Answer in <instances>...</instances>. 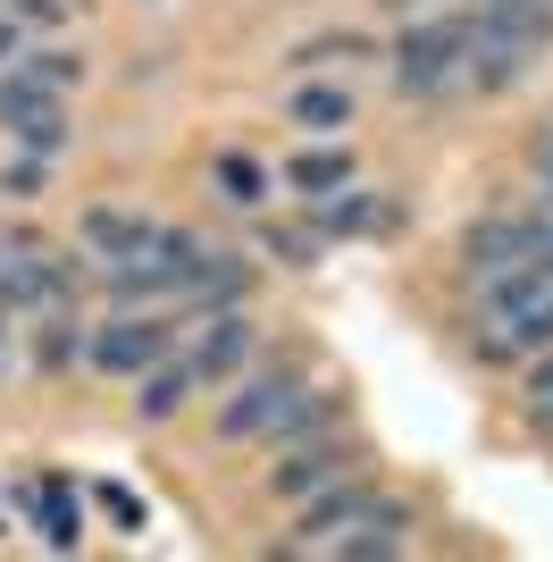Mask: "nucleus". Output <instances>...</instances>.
Masks as SVG:
<instances>
[{
	"mask_svg": "<svg viewBox=\"0 0 553 562\" xmlns=\"http://www.w3.org/2000/svg\"><path fill=\"white\" fill-rule=\"evenodd\" d=\"M218 186H227L235 202H260V168L244 160V151H227V160H218Z\"/></svg>",
	"mask_w": 553,
	"mask_h": 562,
	"instance_id": "obj_15",
	"label": "nucleus"
},
{
	"mask_svg": "<svg viewBox=\"0 0 553 562\" xmlns=\"http://www.w3.org/2000/svg\"><path fill=\"white\" fill-rule=\"evenodd\" d=\"M193 378H202V370H193V361H177V370H160V378H143L135 412H143V420H168V412H177V403L193 395Z\"/></svg>",
	"mask_w": 553,
	"mask_h": 562,
	"instance_id": "obj_9",
	"label": "nucleus"
},
{
	"mask_svg": "<svg viewBox=\"0 0 553 562\" xmlns=\"http://www.w3.org/2000/svg\"><path fill=\"white\" fill-rule=\"evenodd\" d=\"M345 479V446H311L294 462H276V495H311V487H336Z\"/></svg>",
	"mask_w": 553,
	"mask_h": 562,
	"instance_id": "obj_6",
	"label": "nucleus"
},
{
	"mask_svg": "<svg viewBox=\"0 0 553 562\" xmlns=\"http://www.w3.org/2000/svg\"><path fill=\"white\" fill-rule=\"evenodd\" d=\"M369 513H377V504H369L361 487H336L327 504H311V520H302V529H311V538H327V529H352V520H369Z\"/></svg>",
	"mask_w": 553,
	"mask_h": 562,
	"instance_id": "obj_11",
	"label": "nucleus"
},
{
	"mask_svg": "<svg viewBox=\"0 0 553 562\" xmlns=\"http://www.w3.org/2000/svg\"><path fill=\"white\" fill-rule=\"evenodd\" d=\"M84 235L101 244V252H126V260H143L151 244H160V227H143V218H117V211H92V218H84Z\"/></svg>",
	"mask_w": 553,
	"mask_h": 562,
	"instance_id": "obj_7",
	"label": "nucleus"
},
{
	"mask_svg": "<svg viewBox=\"0 0 553 562\" xmlns=\"http://www.w3.org/2000/svg\"><path fill=\"white\" fill-rule=\"evenodd\" d=\"M319 227H369V202H327Z\"/></svg>",
	"mask_w": 553,
	"mask_h": 562,
	"instance_id": "obj_17",
	"label": "nucleus"
},
{
	"mask_svg": "<svg viewBox=\"0 0 553 562\" xmlns=\"http://www.w3.org/2000/svg\"><path fill=\"white\" fill-rule=\"evenodd\" d=\"M394 9H411V0H394Z\"/></svg>",
	"mask_w": 553,
	"mask_h": 562,
	"instance_id": "obj_19",
	"label": "nucleus"
},
{
	"mask_svg": "<svg viewBox=\"0 0 553 562\" xmlns=\"http://www.w3.org/2000/svg\"><path fill=\"white\" fill-rule=\"evenodd\" d=\"M294 403H302L294 378H260V386H244V395L218 412V428H227V437H252V428H276L285 412H294Z\"/></svg>",
	"mask_w": 553,
	"mask_h": 562,
	"instance_id": "obj_4",
	"label": "nucleus"
},
{
	"mask_svg": "<svg viewBox=\"0 0 553 562\" xmlns=\"http://www.w3.org/2000/svg\"><path fill=\"white\" fill-rule=\"evenodd\" d=\"M9 126H18L25 151H59V143H68V117L50 110V101H43V110H25V117H9Z\"/></svg>",
	"mask_w": 553,
	"mask_h": 562,
	"instance_id": "obj_13",
	"label": "nucleus"
},
{
	"mask_svg": "<svg viewBox=\"0 0 553 562\" xmlns=\"http://www.w3.org/2000/svg\"><path fill=\"white\" fill-rule=\"evenodd\" d=\"M319 59H361V43H352V34H345V43H311L294 68H319Z\"/></svg>",
	"mask_w": 553,
	"mask_h": 562,
	"instance_id": "obj_16",
	"label": "nucleus"
},
{
	"mask_svg": "<svg viewBox=\"0 0 553 562\" xmlns=\"http://www.w3.org/2000/svg\"><path fill=\"white\" fill-rule=\"evenodd\" d=\"M294 126H352V93H345V85H311V93H294Z\"/></svg>",
	"mask_w": 553,
	"mask_h": 562,
	"instance_id": "obj_10",
	"label": "nucleus"
},
{
	"mask_svg": "<svg viewBox=\"0 0 553 562\" xmlns=\"http://www.w3.org/2000/svg\"><path fill=\"white\" fill-rule=\"evenodd\" d=\"M461 43H470V25H428V34H403V50H394L403 93H437L444 76H461Z\"/></svg>",
	"mask_w": 553,
	"mask_h": 562,
	"instance_id": "obj_3",
	"label": "nucleus"
},
{
	"mask_svg": "<svg viewBox=\"0 0 553 562\" xmlns=\"http://www.w3.org/2000/svg\"><path fill=\"white\" fill-rule=\"evenodd\" d=\"M76 529H84V520H76L68 487H59V479H43V538H50V546H76Z\"/></svg>",
	"mask_w": 553,
	"mask_h": 562,
	"instance_id": "obj_14",
	"label": "nucleus"
},
{
	"mask_svg": "<svg viewBox=\"0 0 553 562\" xmlns=\"http://www.w3.org/2000/svg\"><path fill=\"white\" fill-rule=\"evenodd\" d=\"M244 345H252V328H244V319H210V336H202V352H193V370H202V378H218V370H235V361H244Z\"/></svg>",
	"mask_w": 553,
	"mask_h": 562,
	"instance_id": "obj_8",
	"label": "nucleus"
},
{
	"mask_svg": "<svg viewBox=\"0 0 553 562\" xmlns=\"http://www.w3.org/2000/svg\"><path fill=\"white\" fill-rule=\"evenodd\" d=\"M9 9H68V0H9Z\"/></svg>",
	"mask_w": 553,
	"mask_h": 562,
	"instance_id": "obj_18",
	"label": "nucleus"
},
{
	"mask_svg": "<svg viewBox=\"0 0 553 562\" xmlns=\"http://www.w3.org/2000/svg\"><path fill=\"white\" fill-rule=\"evenodd\" d=\"M285 177H294L302 193H327V186H345V177H352V160H345V151H302Z\"/></svg>",
	"mask_w": 553,
	"mask_h": 562,
	"instance_id": "obj_12",
	"label": "nucleus"
},
{
	"mask_svg": "<svg viewBox=\"0 0 553 562\" xmlns=\"http://www.w3.org/2000/svg\"><path fill=\"white\" fill-rule=\"evenodd\" d=\"M168 352V328H151V319H126V328H110L101 345H92V361L101 370H151Z\"/></svg>",
	"mask_w": 553,
	"mask_h": 562,
	"instance_id": "obj_5",
	"label": "nucleus"
},
{
	"mask_svg": "<svg viewBox=\"0 0 553 562\" xmlns=\"http://www.w3.org/2000/svg\"><path fill=\"white\" fill-rule=\"evenodd\" d=\"M529 260H553V227L537 218H495V227L470 235V278H511V269H529Z\"/></svg>",
	"mask_w": 553,
	"mask_h": 562,
	"instance_id": "obj_1",
	"label": "nucleus"
},
{
	"mask_svg": "<svg viewBox=\"0 0 553 562\" xmlns=\"http://www.w3.org/2000/svg\"><path fill=\"white\" fill-rule=\"evenodd\" d=\"M495 311H504V328L520 345H553V260H529V269L495 278Z\"/></svg>",
	"mask_w": 553,
	"mask_h": 562,
	"instance_id": "obj_2",
	"label": "nucleus"
}]
</instances>
